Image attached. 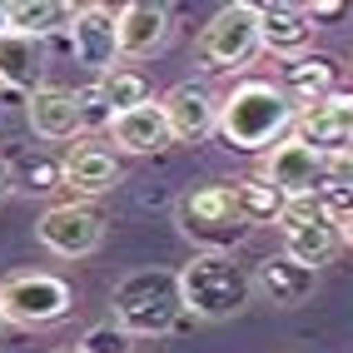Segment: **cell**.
Returning <instances> with one entry per match:
<instances>
[{
	"instance_id": "6da1fadb",
	"label": "cell",
	"mask_w": 353,
	"mask_h": 353,
	"mask_svg": "<svg viewBox=\"0 0 353 353\" xmlns=\"http://www.w3.org/2000/svg\"><path fill=\"white\" fill-rule=\"evenodd\" d=\"M294 120V100L269 80H239L219 100V134L229 150H274Z\"/></svg>"
},
{
	"instance_id": "7a4b0ae2",
	"label": "cell",
	"mask_w": 353,
	"mask_h": 353,
	"mask_svg": "<svg viewBox=\"0 0 353 353\" xmlns=\"http://www.w3.org/2000/svg\"><path fill=\"white\" fill-rule=\"evenodd\" d=\"M179 299L194 319H234L239 309H249L254 299V274H244L234 264V254H194L179 269Z\"/></svg>"
},
{
	"instance_id": "3957f363",
	"label": "cell",
	"mask_w": 353,
	"mask_h": 353,
	"mask_svg": "<svg viewBox=\"0 0 353 353\" xmlns=\"http://www.w3.org/2000/svg\"><path fill=\"white\" fill-rule=\"evenodd\" d=\"M174 224H179L184 239L199 244V254H229V244H239L249 234V224L239 214V204H234L229 184H204V190L179 194Z\"/></svg>"
},
{
	"instance_id": "277c9868",
	"label": "cell",
	"mask_w": 353,
	"mask_h": 353,
	"mask_svg": "<svg viewBox=\"0 0 353 353\" xmlns=\"http://www.w3.org/2000/svg\"><path fill=\"white\" fill-rule=\"evenodd\" d=\"M184 309L179 299V274H159V269H145V274H130L120 289H114V323L125 328L130 339L139 334H164Z\"/></svg>"
},
{
	"instance_id": "5b68a950",
	"label": "cell",
	"mask_w": 353,
	"mask_h": 353,
	"mask_svg": "<svg viewBox=\"0 0 353 353\" xmlns=\"http://www.w3.org/2000/svg\"><path fill=\"white\" fill-rule=\"evenodd\" d=\"M199 60L209 70H239L259 55V6H224L199 30Z\"/></svg>"
},
{
	"instance_id": "8992f818",
	"label": "cell",
	"mask_w": 353,
	"mask_h": 353,
	"mask_svg": "<svg viewBox=\"0 0 353 353\" xmlns=\"http://www.w3.org/2000/svg\"><path fill=\"white\" fill-rule=\"evenodd\" d=\"M0 314H6V323H20V328L55 323L70 314V284L55 274H10L0 284Z\"/></svg>"
},
{
	"instance_id": "52a82bcc",
	"label": "cell",
	"mask_w": 353,
	"mask_h": 353,
	"mask_svg": "<svg viewBox=\"0 0 353 353\" xmlns=\"http://www.w3.org/2000/svg\"><path fill=\"white\" fill-rule=\"evenodd\" d=\"M35 234H40V244L50 254L85 259V254H95L105 244V219L90 204L70 199V204H50V209H45V214L35 219Z\"/></svg>"
},
{
	"instance_id": "ba28073f",
	"label": "cell",
	"mask_w": 353,
	"mask_h": 353,
	"mask_svg": "<svg viewBox=\"0 0 353 353\" xmlns=\"http://www.w3.org/2000/svg\"><path fill=\"white\" fill-rule=\"evenodd\" d=\"M294 134L323 159H348L353 154V90H339V95L299 110Z\"/></svg>"
},
{
	"instance_id": "9c48e42d",
	"label": "cell",
	"mask_w": 353,
	"mask_h": 353,
	"mask_svg": "<svg viewBox=\"0 0 353 353\" xmlns=\"http://www.w3.org/2000/svg\"><path fill=\"white\" fill-rule=\"evenodd\" d=\"M70 45H75V60L95 75H110L114 60H120V10L114 6H80L75 26H70Z\"/></svg>"
},
{
	"instance_id": "30bf717a",
	"label": "cell",
	"mask_w": 353,
	"mask_h": 353,
	"mask_svg": "<svg viewBox=\"0 0 353 353\" xmlns=\"http://www.w3.org/2000/svg\"><path fill=\"white\" fill-rule=\"evenodd\" d=\"M259 174H264L284 199L314 194L319 184H323V154H314L299 134H284V139H279V145L264 154V170H259Z\"/></svg>"
},
{
	"instance_id": "8fae6325",
	"label": "cell",
	"mask_w": 353,
	"mask_h": 353,
	"mask_svg": "<svg viewBox=\"0 0 353 353\" xmlns=\"http://www.w3.org/2000/svg\"><path fill=\"white\" fill-rule=\"evenodd\" d=\"M159 105H164V120L174 130V145H199V139H209L219 130V100L194 80L174 85Z\"/></svg>"
},
{
	"instance_id": "7c38bea8",
	"label": "cell",
	"mask_w": 353,
	"mask_h": 353,
	"mask_svg": "<svg viewBox=\"0 0 353 353\" xmlns=\"http://www.w3.org/2000/svg\"><path fill=\"white\" fill-rule=\"evenodd\" d=\"M309 40H314V26L303 15V6H284V0L259 6V50L299 60V55H309Z\"/></svg>"
},
{
	"instance_id": "4fadbf2b",
	"label": "cell",
	"mask_w": 353,
	"mask_h": 353,
	"mask_svg": "<svg viewBox=\"0 0 353 353\" xmlns=\"http://www.w3.org/2000/svg\"><path fill=\"white\" fill-rule=\"evenodd\" d=\"M314 289H319V274L294 264L289 254H274L254 269V294H264L274 309H299V303L314 299Z\"/></svg>"
},
{
	"instance_id": "5bb4252c",
	"label": "cell",
	"mask_w": 353,
	"mask_h": 353,
	"mask_svg": "<svg viewBox=\"0 0 353 353\" xmlns=\"http://www.w3.org/2000/svg\"><path fill=\"white\" fill-rule=\"evenodd\" d=\"M170 40V10L154 0H130L120 6V60H145L154 50H164Z\"/></svg>"
},
{
	"instance_id": "9a60e30c",
	"label": "cell",
	"mask_w": 353,
	"mask_h": 353,
	"mask_svg": "<svg viewBox=\"0 0 353 353\" xmlns=\"http://www.w3.org/2000/svg\"><path fill=\"white\" fill-rule=\"evenodd\" d=\"M26 120L40 139H75L85 130V114L75 90H60V85H40L35 95L26 100Z\"/></svg>"
},
{
	"instance_id": "2e32d148",
	"label": "cell",
	"mask_w": 353,
	"mask_h": 353,
	"mask_svg": "<svg viewBox=\"0 0 353 353\" xmlns=\"http://www.w3.org/2000/svg\"><path fill=\"white\" fill-rule=\"evenodd\" d=\"M279 90L294 100V105H319L328 95H339V60L334 55H299V60H284V70H279Z\"/></svg>"
},
{
	"instance_id": "e0dca14e",
	"label": "cell",
	"mask_w": 353,
	"mask_h": 353,
	"mask_svg": "<svg viewBox=\"0 0 353 353\" xmlns=\"http://www.w3.org/2000/svg\"><path fill=\"white\" fill-rule=\"evenodd\" d=\"M110 139L120 150H130V154H159V150L174 145V130H170V120H164V105L150 100V105H139L130 114H114Z\"/></svg>"
},
{
	"instance_id": "ac0fdd59",
	"label": "cell",
	"mask_w": 353,
	"mask_h": 353,
	"mask_svg": "<svg viewBox=\"0 0 353 353\" xmlns=\"http://www.w3.org/2000/svg\"><path fill=\"white\" fill-rule=\"evenodd\" d=\"M40 75H45V50H40V40L20 35V30H0V85L30 100L35 90H40Z\"/></svg>"
},
{
	"instance_id": "d6986e66",
	"label": "cell",
	"mask_w": 353,
	"mask_h": 353,
	"mask_svg": "<svg viewBox=\"0 0 353 353\" xmlns=\"http://www.w3.org/2000/svg\"><path fill=\"white\" fill-rule=\"evenodd\" d=\"M60 170H65V184L75 194H110L120 184V159L105 145H75L60 159Z\"/></svg>"
},
{
	"instance_id": "ffe728a7",
	"label": "cell",
	"mask_w": 353,
	"mask_h": 353,
	"mask_svg": "<svg viewBox=\"0 0 353 353\" xmlns=\"http://www.w3.org/2000/svg\"><path fill=\"white\" fill-rule=\"evenodd\" d=\"M70 26H75V6H65V0H15L10 6V30L30 35V40H45Z\"/></svg>"
},
{
	"instance_id": "44dd1931",
	"label": "cell",
	"mask_w": 353,
	"mask_h": 353,
	"mask_svg": "<svg viewBox=\"0 0 353 353\" xmlns=\"http://www.w3.org/2000/svg\"><path fill=\"white\" fill-rule=\"evenodd\" d=\"M229 190H234V204H239V214H244L249 229H259V224H279V214H284V194H279L264 174L234 179Z\"/></svg>"
},
{
	"instance_id": "7402d4cb",
	"label": "cell",
	"mask_w": 353,
	"mask_h": 353,
	"mask_svg": "<svg viewBox=\"0 0 353 353\" xmlns=\"http://www.w3.org/2000/svg\"><path fill=\"white\" fill-rule=\"evenodd\" d=\"M339 224H319V229H289L284 234V254L294 259V264H303V269H314L319 274V264H328L334 259V249H339Z\"/></svg>"
},
{
	"instance_id": "603a6c76",
	"label": "cell",
	"mask_w": 353,
	"mask_h": 353,
	"mask_svg": "<svg viewBox=\"0 0 353 353\" xmlns=\"http://www.w3.org/2000/svg\"><path fill=\"white\" fill-rule=\"evenodd\" d=\"M100 100L110 110V120L114 114H130L139 105H150V80L139 70H110V75H100Z\"/></svg>"
},
{
	"instance_id": "cb8c5ba5",
	"label": "cell",
	"mask_w": 353,
	"mask_h": 353,
	"mask_svg": "<svg viewBox=\"0 0 353 353\" xmlns=\"http://www.w3.org/2000/svg\"><path fill=\"white\" fill-rule=\"evenodd\" d=\"M279 224H284V234H289V229L339 224V214H334V209H328V199L314 190V194H294V199H284V214H279Z\"/></svg>"
},
{
	"instance_id": "d4e9b609",
	"label": "cell",
	"mask_w": 353,
	"mask_h": 353,
	"mask_svg": "<svg viewBox=\"0 0 353 353\" xmlns=\"http://www.w3.org/2000/svg\"><path fill=\"white\" fill-rule=\"evenodd\" d=\"M20 184H26V190H35V194H45V190H60L65 184V170L55 159H45V154H20Z\"/></svg>"
},
{
	"instance_id": "484cf974",
	"label": "cell",
	"mask_w": 353,
	"mask_h": 353,
	"mask_svg": "<svg viewBox=\"0 0 353 353\" xmlns=\"http://www.w3.org/2000/svg\"><path fill=\"white\" fill-rule=\"evenodd\" d=\"M80 353H130V334H125L120 323H95L85 334Z\"/></svg>"
},
{
	"instance_id": "4316f807",
	"label": "cell",
	"mask_w": 353,
	"mask_h": 353,
	"mask_svg": "<svg viewBox=\"0 0 353 353\" xmlns=\"http://www.w3.org/2000/svg\"><path fill=\"white\" fill-rule=\"evenodd\" d=\"M303 15H309V26H319V20H339V15H343V0H319V6H303Z\"/></svg>"
},
{
	"instance_id": "83f0119b",
	"label": "cell",
	"mask_w": 353,
	"mask_h": 353,
	"mask_svg": "<svg viewBox=\"0 0 353 353\" xmlns=\"http://www.w3.org/2000/svg\"><path fill=\"white\" fill-rule=\"evenodd\" d=\"M339 234H343V239L353 244V214H343V219H339Z\"/></svg>"
},
{
	"instance_id": "f1b7e54d",
	"label": "cell",
	"mask_w": 353,
	"mask_h": 353,
	"mask_svg": "<svg viewBox=\"0 0 353 353\" xmlns=\"http://www.w3.org/2000/svg\"><path fill=\"white\" fill-rule=\"evenodd\" d=\"M343 184H353V154L343 159Z\"/></svg>"
},
{
	"instance_id": "f546056e",
	"label": "cell",
	"mask_w": 353,
	"mask_h": 353,
	"mask_svg": "<svg viewBox=\"0 0 353 353\" xmlns=\"http://www.w3.org/2000/svg\"><path fill=\"white\" fill-rule=\"evenodd\" d=\"M0 30H10V6H0Z\"/></svg>"
},
{
	"instance_id": "4dcf8cb0",
	"label": "cell",
	"mask_w": 353,
	"mask_h": 353,
	"mask_svg": "<svg viewBox=\"0 0 353 353\" xmlns=\"http://www.w3.org/2000/svg\"><path fill=\"white\" fill-rule=\"evenodd\" d=\"M0 194H6V170H0Z\"/></svg>"
},
{
	"instance_id": "1f68e13d",
	"label": "cell",
	"mask_w": 353,
	"mask_h": 353,
	"mask_svg": "<svg viewBox=\"0 0 353 353\" xmlns=\"http://www.w3.org/2000/svg\"><path fill=\"white\" fill-rule=\"evenodd\" d=\"M0 334H6V314H0Z\"/></svg>"
},
{
	"instance_id": "d6a6232c",
	"label": "cell",
	"mask_w": 353,
	"mask_h": 353,
	"mask_svg": "<svg viewBox=\"0 0 353 353\" xmlns=\"http://www.w3.org/2000/svg\"><path fill=\"white\" fill-rule=\"evenodd\" d=\"M70 353H80V348H70Z\"/></svg>"
}]
</instances>
